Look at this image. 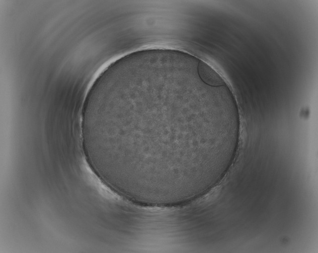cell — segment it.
Wrapping results in <instances>:
<instances>
[{"mask_svg": "<svg viewBox=\"0 0 318 253\" xmlns=\"http://www.w3.org/2000/svg\"><path fill=\"white\" fill-rule=\"evenodd\" d=\"M205 110L192 99L156 91L113 109L103 131L109 160L123 171L151 179L187 173L208 156V137L184 130Z\"/></svg>", "mask_w": 318, "mask_h": 253, "instance_id": "6da1fadb", "label": "cell"}]
</instances>
